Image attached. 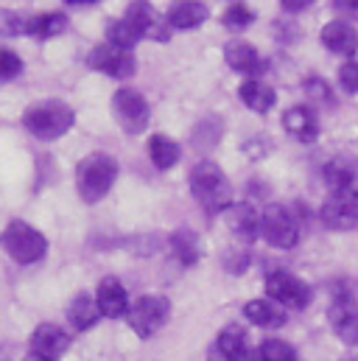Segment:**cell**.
<instances>
[{
	"mask_svg": "<svg viewBox=\"0 0 358 361\" xmlns=\"http://www.w3.org/2000/svg\"><path fill=\"white\" fill-rule=\"evenodd\" d=\"M190 193L196 196V202L207 213H221V210H230L235 204L233 202V185L227 180V174L210 160H202V163L193 166V171H190Z\"/></svg>",
	"mask_w": 358,
	"mask_h": 361,
	"instance_id": "6da1fadb",
	"label": "cell"
},
{
	"mask_svg": "<svg viewBox=\"0 0 358 361\" xmlns=\"http://www.w3.org/2000/svg\"><path fill=\"white\" fill-rule=\"evenodd\" d=\"M115 180H118V160L104 152L87 154L76 169V190L87 204L101 202L115 185Z\"/></svg>",
	"mask_w": 358,
	"mask_h": 361,
	"instance_id": "7a4b0ae2",
	"label": "cell"
},
{
	"mask_svg": "<svg viewBox=\"0 0 358 361\" xmlns=\"http://www.w3.org/2000/svg\"><path fill=\"white\" fill-rule=\"evenodd\" d=\"M25 129L39 140H56L73 126V109L65 101H39L23 112Z\"/></svg>",
	"mask_w": 358,
	"mask_h": 361,
	"instance_id": "3957f363",
	"label": "cell"
},
{
	"mask_svg": "<svg viewBox=\"0 0 358 361\" xmlns=\"http://www.w3.org/2000/svg\"><path fill=\"white\" fill-rule=\"evenodd\" d=\"M0 244H3V250H6L17 264H37V261H42L45 252H48L45 235H42L39 230H34L31 224L20 221V219H14V221L6 224V230H3V235H0Z\"/></svg>",
	"mask_w": 358,
	"mask_h": 361,
	"instance_id": "277c9868",
	"label": "cell"
},
{
	"mask_svg": "<svg viewBox=\"0 0 358 361\" xmlns=\"http://www.w3.org/2000/svg\"><path fill=\"white\" fill-rule=\"evenodd\" d=\"M112 115L118 121V126L129 135H140L146 132L149 121H152V109L146 104V98L132 87H123L112 95Z\"/></svg>",
	"mask_w": 358,
	"mask_h": 361,
	"instance_id": "5b68a950",
	"label": "cell"
},
{
	"mask_svg": "<svg viewBox=\"0 0 358 361\" xmlns=\"http://www.w3.org/2000/svg\"><path fill=\"white\" fill-rule=\"evenodd\" d=\"M261 235L277 250H291L300 241V221L283 204H268L261 216Z\"/></svg>",
	"mask_w": 358,
	"mask_h": 361,
	"instance_id": "8992f818",
	"label": "cell"
},
{
	"mask_svg": "<svg viewBox=\"0 0 358 361\" xmlns=\"http://www.w3.org/2000/svg\"><path fill=\"white\" fill-rule=\"evenodd\" d=\"M322 224L336 233H347L358 227V188L347 190H331V196L322 204Z\"/></svg>",
	"mask_w": 358,
	"mask_h": 361,
	"instance_id": "52a82bcc",
	"label": "cell"
},
{
	"mask_svg": "<svg viewBox=\"0 0 358 361\" xmlns=\"http://www.w3.org/2000/svg\"><path fill=\"white\" fill-rule=\"evenodd\" d=\"M168 314H171V305L166 297H157V294H149V297H140L132 308H129V325L132 331L140 336V339H149L154 336L166 322H168Z\"/></svg>",
	"mask_w": 358,
	"mask_h": 361,
	"instance_id": "ba28073f",
	"label": "cell"
},
{
	"mask_svg": "<svg viewBox=\"0 0 358 361\" xmlns=\"http://www.w3.org/2000/svg\"><path fill=\"white\" fill-rule=\"evenodd\" d=\"M266 294L268 300H274L283 308H308L311 302V286L302 283L300 277L288 274V271H271L266 277Z\"/></svg>",
	"mask_w": 358,
	"mask_h": 361,
	"instance_id": "9c48e42d",
	"label": "cell"
},
{
	"mask_svg": "<svg viewBox=\"0 0 358 361\" xmlns=\"http://www.w3.org/2000/svg\"><path fill=\"white\" fill-rule=\"evenodd\" d=\"M87 65L92 71H98V73H106V76H112V79H129L132 73H135V56H132V51H126V48H118V45H95L92 51H90L87 56Z\"/></svg>",
	"mask_w": 358,
	"mask_h": 361,
	"instance_id": "30bf717a",
	"label": "cell"
},
{
	"mask_svg": "<svg viewBox=\"0 0 358 361\" xmlns=\"http://www.w3.org/2000/svg\"><path fill=\"white\" fill-rule=\"evenodd\" d=\"M328 319L333 334L345 342V345H356L358 342V305L350 291H336L328 308Z\"/></svg>",
	"mask_w": 358,
	"mask_h": 361,
	"instance_id": "8fae6325",
	"label": "cell"
},
{
	"mask_svg": "<svg viewBox=\"0 0 358 361\" xmlns=\"http://www.w3.org/2000/svg\"><path fill=\"white\" fill-rule=\"evenodd\" d=\"M123 17L129 20V25L137 31V37H140V39L152 37V39L166 42V39L171 37V34H168V20H163V17L152 8V3H149V0H135Z\"/></svg>",
	"mask_w": 358,
	"mask_h": 361,
	"instance_id": "7c38bea8",
	"label": "cell"
},
{
	"mask_svg": "<svg viewBox=\"0 0 358 361\" xmlns=\"http://www.w3.org/2000/svg\"><path fill=\"white\" fill-rule=\"evenodd\" d=\"M70 348V336L59 328V325H51V322H42L39 328H34L31 334V350L34 356L45 361H56L65 350Z\"/></svg>",
	"mask_w": 358,
	"mask_h": 361,
	"instance_id": "4fadbf2b",
	"label": "cell"
},
{
	"mask_svg": "<svg viewBox=\"0 0 358 361\" xmlns=\"http://www.w3.org/2000/svg\"><path fill=\"white\" fill-rule=\"evenodd\" d=\"M95 302L101 308V317H109V319H121L123 314H129V297H126V288L118 277H104L95 288Z\"/></svg>",
	"mask_w": 358,
	"mask_h": 361,
	"instance_id": "5bb4252c",
	"label": "cell"
},
{
	"mask_svg": "<svg viewBox=\"0 0 358 361\" xmlns=\"http://www.w3.org/2000/svg\"><path fill=\"white\" fill-rule=\"evenodd\" d=\"M322 42L336 56H353L358 51V31L347 20H331L322 28Z\"/></svg>",
	"mask_w": 358,
	"mask_h": 361,
	"instance_id": "9a60e30c",
	"label": "cell"
},
{
	"mask_svg": "<svg viewBox=\"0 0 358 361\" xmlns=\"http://www.w3.org/2000/svg\"><path fill=\"white\" fill-rule=\"evenodd\" d=\"M285 132L300 143H314L319 137V118L311 106H291L283 115Z\"/></svg>",
	"mask_w": 358,
	"mask_h": 361,
	"instance_id": "2e32d148",
	"label": "cell"
},
{
	"mask_svg": "<svg viewBox=\"0 0 358 361\" xmlns=\"http://www.w3.org/2000/svg\"><path fill=\"white\" fill-rule=\"evenodd\" d=\"M216 348H218V353H221L224 361H258V353L252 350L244 328H238V325L224 328L218 342H216Z\"/></svg>",
	"mask_w": 358,
	"mask_h": 361,
	"instance_id": "e0dca14e",
	"label": "cell"
},
{
	"mask_svg": "<svg viewBox=\"0 0 358 361\" xmlns=\"http://www.w3.org/2000/svg\"><path fill=\"white\" fill-rule=\"evenodd\" d=\"M207 17H210V11H207V6H204L202 0H177V3L168 8V14H166L168 25L177 28V31H193V28H199Z\"/></svg>",
	"mask_w": 358,
	"mask_h": 361,
	"instance_id": "ac0fdd59",
	"label": "cell"
},
{
	"mask_svg": "<svg viewBox=\"0 0 358 361\" xmlns=\"http://www.w3.org/2000/svg\"><path fill=\"white\" fill-rule=\"evenodd\" d=\"M227 224H230V230L241 238V241H255L258 238V233H261V216H258V210L252 207V204H247V202H238V204H233L230 210H227Z\"/></svg>",
	"mask_w": 358,
	"mask_h": 361,
	"instance_id": "d6986e66",
	"label": "cell"
},
{
	"mask_svg": "<svg viewBox=\"0 0 358 361\" xmlns=\"http://www.w3.org/2000/svg\"><path fill=\"white\" fill-rule=\"evenodd\" d=\"M224 62H227L235 73H258L261 65H264V62H261V54L255 51V45L241 42V39L224 45Z\"/></svg>",
	"mask_w": 358,
	"mask_h": 361,
	"instance_id": "ffe728a7",
	"label": "cell"
},
{
	"mask_svg": "<svg viewBox=\"0 0 358 361\" xmlns=\"http://www.w3.org/2000/svg\"><path fill=\"white\" fill-rule=\"evenodd\" d=\"M244 317L258 325V328H283L285 325V311L283 305H277L274 300H249L244 305Z\"/></svg>",
	"mask_w": 358,
	"mask_h": 361,
	"instance_id": "44dd1931",
	"label": "cell"
},
{
	"mask_svg": "<svg viewBox=\"0 0 358 361\" xmlns=\"http://www.w3.org/2000/svg\"><path fill=\"white\" fill-rule=\"evenodd\" d=\"M322 177H325V182L331 185V190H347V188H356V180H358L356 160H350V157H333V160L325 163Z\"/></svg>",
	"mask_w": 358,
	"mask_h": 361,
	"instance_id": "7402d4cb",
	"label": "cell"
},
{
	"mask_svg": "<svg viewBox=\"0 0 358 361\" xmlns=\"http://www.w3.org/2000/svg\"><path fill=\"white\" fill-rule=\"evenodd\" d=\"M68 319H70V325H73V331H90L98 319H101V308H98V302L90 297V294H76L73 300H70V305H68Z\"/></svg>",
	"mask_w": 358,
	"mask_h": 361,
	"instance_id": "603a6c76",
	"label": "cell"
},
{
	"mask_svg": "<svg viewBox=\"0 0 358 361\" xmlns=\"http://www.w3.org/2000/svg\"><path fill=\"white\" fill-rule=\"evenodd\" d=\"M238 95H241V101H244L252 112H261V115H266L268 109L274 106V90L268 87L266 82H261V79H247V82L238 87Z\"/></svg>",
	"mask_w": 358,
	"mask_h": 361,
	"instance_id": "cb8c5ba5",
	"label": "cell"
},
{
	"mask_svg": "<svg viewBox=\"0 0 358 361\" xmlns=\"http://www.w3.org/2000/svg\"><path fill=\"white\" fill-rule=\"evenodd\" d=\"M65 28H68V17L62 11H48V14L28 17L25 34L28 37H37V39H51V37H59Z\"/></svg>",
	"mask_w": 358,
	"mask_h": 361,
	"instance_id": "d4e9b609",
	"label": "cell"
},
{
	"mask_svg": "<svg viewBox=\"0 0 358 361\" xmlns=\"http://www.w3.org/2000/svg\"><path fill=\"white\" fill-rule=\"evenodd\" d=\"M179 154H182V149H179L177 140H171L166 135H152V140H149V157H152V163L157 169H163V171L174 169L179 163Z\"/></svg>",
	"mask_w": 358,
	"mask_h": 361,
	"instance_id": "484cf974",
	"label": "cell"
},
{
	"mask_svg": "<svg viewBox=\"0 0 358 361\" xmlns=\"http://www.w3.org/2000/svg\"><path fill=\"white\" fill-rule=\"evenodd\" d=\"M171 255L177 258L182 267H193L202 255V247H199V238L190 233V230H177L171 235Z\"/></svg>",
	"mask_w": 358,
	"mask_h": 361,
	"instance_id": "4316f807",
	"label": "cell"
},
{
	"mask_svg": "<svg viewBox=\"0 0 358 361\" xmlns=\"http://www.w3.org/2000/svg\"><path fill=\"white\" fill-rule=\"evenodd\" d=\"M258 361H297V353L283 339H266L258 350Z\"/></svg>",
	"mask_w": 358,
	"mask_h": 361,
	"instance_id": "83f0119b",
	"label": "cell"
},
{
	"mask_svg": "<svg viewBox=\"0 0 358 361\" xmlns=\"http://www.w3.org/2000/svg\"><path fill=\"white\" fill-rule=\"evenodd\" d=\"M221 23L227 25V28H233V31H238V28H247V25H252L255 23V11L247 6V3H233L227 11H224V17H221Z\"/></svg>",
	"mask_w": 358,
	"mask_h": 361,
	"instance_id": "f1b7e54d",
	"label": "cell"
},
{
	"mask_svg": "<svg viewBox=\"0 0 358 361\" xmlns=\"http://www.w3.org/2000/svg\"><path fill=\"white\" fill-rule=\"evenodd\" d=\"M28 17L11 11V8H0V37H20L25 34Z\"/></svg>",
	"mask_w": 358,
	"mask_h": 361,
	"instance_id": "f546056e",
	"label": "cell"
},
{
	"mask_svg": "<svg viewBox=\"0 0 358 361\" xmlns=\"http://www.w3.org/2000/svg\"><path fill=\"white\" fill-rule=\"evenodd\" d=\"M23 73V59L8 51V48H0V82H11Z\"/></svg>",
	"mask_w": 358,
	"mask_h": 361,
	"instance_id": "4dcf8cb0",
	"label": "cell"
},
{
	"mask_svg": "<svg viewBox=\"0 0 358 361\" xmlns=\"http://www.w3.org/2000/svg\"><path fill=\"white\" fill-rule=\"evenodd\" d=\"M339 85H342V90L345 92L356 95L358 92V62H347V65L339 68Z\"/></svg>",
	"mask_w": 358,
	"mask_h": 361,
	"instance_id": "1f68e13d",
	"label": "cell"
},
{
	"mask_svg": "<svg viewBox=\"0 0 358 361\" xmlns=\"http://www.w3.org/2000/svg\"><path fill=\"white\" fill-rule=\"evenodd\" d=\"M333 8L358 20V0H333Z\"/></svg>",
	"mask_w": 358,
	"mask_h": 361,
	"instance_id": "d6a6232c",
	"label": "cell"
},
{
	"mask_svg": "<svg viewBox=\"0 0 358 361\" xmlns=\"http://www.w3.org/2000/svg\"><path fill=\"white\" fill-rule=\"evenodd\" d=\"M280 3H283L288 11H302V8H308L314 0H280Z\"/></svg>",
	"mask_w": 358,
	"mask_h": 361,
	"instance_id": "836d02e7",
	"label": "cell"
},
{
	"mask_svg": "<svg viewBox=\"0 0 358 361\" xmlns=\"http://www.w3.org/2000/svg\"><path fill=\"white\" fill-rule=\"evenodd\" d=\"M65 3H79V6H85V3H95V0H65Z\"/></svg>",
	"mask_w": 358,
	"mask_h": 361,
	"instance_id": "e575fe53",
	"label": "cell"
}]
</instances>
